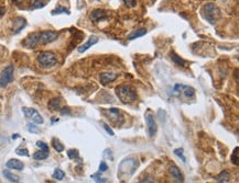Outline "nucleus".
I'll return each instance as SVG.
<instances>
[{"instance_id": "12", "label": "nucleus", "mask_w": 239, "mask_h": 183, "mask_svg": "<svg viewBox=\"0 0 239 183\" xmlns=\"http://www.w3.org/2000/svg\"><path fill=\"white\" fill-rule=\"evenodd\" d=\"M98 42V36H96V35H91V37L88 38V41L86 42L85 44H83L82 46H80L78 47V52L80 53H84V52H86L89 47H91L93 45H95V44Z\"/></svg>"}, {"instance_id": "16", "label": "nucleus", "mask_w": 239, "mask_h": 183, "mask_svg": "<svg viewBox=\"0 0 239 183\" xmlns=\"http://www.w3.org/2000/svg\"><path fill=\"white\" fill-rule=\"evenodd\" d=\"M146 34H147L146 29H138V30H133L130 34H128L127 40L132 41V40H136V38H138V37H141V36L146 35Z\"/></svg>"}, {"instance_id": "19", "label": "nucleus", "mask_w": 239, "mask_h": 183, "mask_svg": "<svg viewBox=\"0 0 239 183\" xmlns=\"http://www.w3.org/2000/svg\"><path fill=\"white\" fill-rule=\"evenodd\" d=\"M3 175L6 177V179H8L10 182H13V183H19L20 182V179L19 177H17L16 174L13 173H11L9 170H3Z\"/></svg>"}, {"instance_id": "1", "label": "nucleus", "mask_w": 239, "mask_h": 183, "mask_svg": "<svg viewBox=\"0 0 239 183\" xmlns=\"http://www.w3.org/2000/svg\"><path fill=\"white\" fill-rule=\"evenodd\" d=\"M116 94L125 104L131 103L137 100V92L129 86H118L116 88Z\"/></svg>"}, {"instance_id": "30", "label": "nucleus", "mask_w": 239, "mask_h": 183, "mask_svg": "<svg viewBox=\"0 0 239 183\" xmlns=\"http://www.w3.org/2000/svg\"><path fill=\"white\" fill-rule=\"evenodd\" d=\"M174 155H176L177 157H180L183 162L186 161V159H185L184 155H183V149H182V148H176V149H174Z\"/></svg>"}, {"instance_id": "6", "label": "nucleus", "mask_w": 239, "mask_h": 183, "mask_svg": "<svg viewBox=\"0 0 239 183\" xmlns=\"http://www.w3.org/2000/svg\"><path fill=\"white\" fill-rule=\"evenodd\" d=\"M104 113L106 114L108 120H109L111 123L116 124V125L119 126L121 123H122V121H124L120 111H119L118 109H116V107H110V109L104 111Z\"/></svg>"}, {"instance_id": "7", "label": "nucleus", "mask_w": 239, "mask_h": 183, "mask_svg": "<svg viewBox=\"0 0 239 183\" xmlns=\"http://www.w3.org/2000/svg\"><path fill=\"white\" fill-rule=\"evenodd\" d=\"M22 112L24 113V115L28 118H30V120L33 121L35 124H42L44 122L41 114H40L36 110L32 109V107H22Z\"/></svg>"}, {"instance_id": "11", "label": "nucleus", "mask_w": 239, "mask_h": 183, "mask_svg": "<svg viewBox=\"0 0 239 183\" xmlns=\"http://www.w3.org/2000/svg\"><path fill=\"white\" fill-rule=\"evenodd\" d=\"M108 18V12L102 9H96V10L91 11V19L95 22H99L102 20H105Z\"/></svg>"}, {"instance_id": "27", "label": "nucleus", "mask_w": 239, "mask_h": 183, "mask_svg": "<svg viewBox=\"0 0 239 183\" xmlns=\"http://www.w3.org/2000/svg\"><path fill=\"white\" fill-rule=\"evenodd\" d=\"M16 153L19 155V156H24V157H29V151H28L27 148H22V147H19L17 148Z\"/></svg>"}, {"instance_id": "18", "label": "nucleus", "mask_w": 239, "mask_h": 183, "mask_svg": "<svg viewBox=\"0 0 239 183\" xmlns=\"http://www.w3.org/2000/svg\"><path fill=\"white\" fill-rule=\"evenodd\" d=\"M61 107V100L58 98H55V99H52V100H50L49 102V109L51 111H58L60 110Z\"/></svg>"}, {"instance_id": "35", "label": "nucleus", "mask_w": 239, "mask_h": 183, "mask_svg": "<svg viewBox=\"0 0 239 183\" xmlns=\"http://www.w3.org/2000/svg\"><path fill=\"white\" fill-rule=\"evenodd\" d=\"M91 178L96 181L97 183H105V180H103L100 177H99V173H95V174L91 175Z\"/></svg>"}, {"instance_id": "3", "label": "nucleus", "mask_w": 239, "mask_h": 183, "mask_svg": "<svg viewBox=\"0 0 239 183\" xmlns=\"http://www.w3.org/2000/svg\"><path fill=\"white\" fill-rule=\"evenodd\" d=\"M38 63L42 68H52L58 64V58L52 52L45 51V52H42L39 54Z\"/></svg>"}, {"instance_id": "13", "label": "nucleus", "mask_w": 239, "mask_h": 183, "mask_svg": "<svg viewBox=\"0 0 239 183\" xmlns=\"http://www.w3.org/2000/svg\"><path fill=\"white\" fill-rule=\"evenodd\" d=\"M170 173L172 174V178L176 181V183H183V174H182L181 170L176 167L175 164L170 167Z\"/></svg>"}, {"instance_id": "20", "label": "nucleus", "mask_w": 239, "mask_h": 183, "mask_svg": "<svg viewBox=\"0 0 239 183\" xmlns=\"http://www.w3.org/2000/svg\"><path fill=\"white\" fill-rule=\"evenodd\" d=\"M52 145H53V148H54L55 150L58 151V153H62L64 150V145L58 138H53L52 139Z\"/></svg>"}, {"instance_id": "32", "label": "nucleus", "mask_w": 239, "mask_h": 183, "mask_svg": "<svg viewBox=\"0 0 239 183\" xmlns=\"http://www.w3.org/2000/svg\"><path fill=\"white\" fill-rule=\"evenodd\" d=\"M28 131L31 132V133H38L39 128H38V126H35L34 124L29 123V124H28Z\"/></svg>"}, {"instance_id": "24", "label": "nucleus", "mask_w": 239, "mask_h": 183, "mask_svg": "<svg viewBox=\"0 0 239 183\" xmlns=\"http://www.w3.org/2000/svg\"><path fill=\"white\" fill-rule=\"evenodd\" d=\"M171 58H172V60H173L174 63H176L179 66H184L185 65V62L183 59H182L180 56H177V55L175 54V53H172L171 54Z\"/></svg>"}, {"instance_id": "5", "label": "nucleus", "mask_w": 239, "mask_h": 183, "mask_svg": "<svg viewBox=\"0 0 239 183\" xmlns=\"http://www.w3.org/2000/svg\"><path fill=\"white\" fill-rule=\"evenodd\" d=\"M58 37V33L55 31H42L39 32V45H47L54 42Z\"/></svg>"}, {"instance_id": "36", "label": "nucleus", "mask_w": 239, "mask_h": 183, "mask_svg": "<svg viewBox=\"0 0 239 183\" xmlns=\"http://www.w3.org/2000/svg\"><path fill=\"white\" fill-rule=\"evenodd\" d=\"M124 3L127 5V7H136L137 5V1H132V0H129V1H127V0H125Z\"/></svg>"}, {"instance_id": "21", "label": "nucleus", "mask_w": 239, "mask_h": 183, "mask_svg": "<svg viewBox=\"0 0 239 183\" xmlns=\"http://www.w3.org/2000/svg\"><path fill=\"white\" fill-rule=\"evenodd\" d=\"M49 153L50 151H44V150H40L36 151L34 155H33V158L35 160H43V159H47L49 157Z\"/></svg>"}, {"instance_id": "38", "label": "nucleus", "mask_w": 239, "mask_h": 183, "mask_svg": "<svg viewBox=\"0 0 239 183\" xmlns=\"http://www.w3.org/2000/svg\"><path fill=\"white\" fill-rule=\"evenodd\" d=\"M5 12H6L5 7H0V16H3V14H5Z\"/></svg>"}, {"instance_id": "10", "label": "nucleus", "mask_w": 239, "mask_h": 183, "mask_svg": "<svg viewBox=\"0 0 239 183\" xmlns=\"http://www.w3.org/2000/svg\"><path fill=\"white\" fill-rule=\"evenodd\" d=\"M25 25H27V21H25L24 18H21V16L14 18V19L12 20V30H13L12 32H13V34L19 33Z\"/></svg>"}, {"instance_id": "25", "label": "nucleus", "mask_w": 239, "mask_h": 183, "mask_svg": "<svg viewBox=\"0 0 239 183\" xmlns=\"http://www.w3.org/2000/svg\"><path fill=\"white\" fill-rule=\"evenodd\" d=\"M61 13L69 14V11L67 10L66 8H64V7H61V5H58V8L54 9V10L52 11V14H53V16H55V14H61Z\"/></svg>"}, {"instance_id": "14", "label": "nucleus", "mask_w": 239, "mask_h": 183, "mask_svg": "<svg viewBox=\"0 0 239 183\" xmlns=\"http://www.w3.org/2000/svg\"><path fill=\"white\" fill-rule=\"evenodd\" d=\"M117 77L118 75L115 74V72H104V74L100 75V82H102L103 85H107L109 82H113L117 79Z\"/></svg>"}, {"instance_id": "17", "label": "nucleus", "mask_w": 239, "mask_h": 183, "mask_svg": "<svg viewBox=\"0 0 239 183\" xmlns=\"http://www.w3.org/2000/svg\"><path fill=\"white\" fill-rule=\"evenodd\" d=\"M181 89L183 91V94L186 99H190L194 96V93H195V90H194V88L190 87V86H181Z\"/></svg>"}, {"instance_id": "2", "label": "nucleus", "mask_w": 239, "mask_h": 183, "mask_svg": "<svg viewBox=\"0 0 239 183\" xmlns=\"http://www.w3.org/2000/svg\"><path fill=\"white\" fill-rule=\"evenodd\" d=\"M201 13L204 19L207 20L211 24H215L220 18V10L213 2H209L204 5Z\"/></svg>"}, {"instance_id": "33", "label": "nucleus", "mask_w": 239, "mask_h": 183, "mask_svg": "<svg viewBox=\"0 0 239 183\" xmlns=\"http://www.w3.org/2000/svg\"><path fill=\"white\" fill-rule=\"evenodd\" d=\"M102 125H103V127H104V128H105V131L107 132V133L110 135V136H115V133H114V131H113V129H111V128H110V127L107 125V124L104 123V122H103Z\"/></svg>"}, {"instance_id": "34", "label": "nucleus", "mask_w": 239, "mask_h": 183, "mask_svg": "<svg viewBox=\"0 0 239 183\" xmlns=\"http://www.w3.org/2000/svg\"><path fill=\"white\" fill-rule=\"evenodd\" d=\"M108 170V166L105 161H102L100 164H99V172H105Z\"/></svg>"}, {"instance_id": "4", "label": "nucleus", "mask_w": 239, "mask_h": 183, "mask_svg": "<svg viewBox=\"0 0 239 183\" xmlns=\"http://www.w3.org/2000/svg\"><path fill=\"white\" fill-rule=\"evenodd\" d=\"M13 66L9 65L0 72V88H6L13 80Z\"/></svg>"}, {"instance_id": "31", "label": "nucleus", "mask_w": 239, "mask_h": 183, "mask_svg": "<svg viewBox=\"0 0 239 183\" xmlns=\"http://www.w3.org/2000/svg\"><path fill=\"white\" fill-rule=\"evenodd\" d=\"M36 146H38V147H40V149H41V150L50 151V150H49V146H47L44 142H41V140H39V142H36Z\"/></svg>"}, {"instance_id": "26", "label": "nucleus", "mask_w": 239, "mask_h": 183, "mask_svg": "<svg viewBox=\"0 0 239 183\" xmlns=\"http://www.w3.org/2000/svg\"><path fill=\"white\" fill-rule=\"evenodd\" d=\"M47 1H32L31 2V9H40L47 5Z\"/></svg>"}, {"instance_id": "15", "label": "nucleus", "mask_w": 239, "mask_h": 183, "mask_svg": "<svg viewBox=\"0 0 239 183\" xmlns=\"http://www.w3.org/2000/svg\"><path fill=\"white\" fill-rule=\"evenodd\" d=\"M6 166H7V168H10V169H13V170H19V171H21L23 169V167H24L23 164L20 160H18V159H10L6 164Z\"/></svg>"}, {"instance_id": "28", "label": "nucleus", "mask_w": 239, "mask_h": 183, "mask_svg": "<svg viewBox=\"0 0 239 183\" xmlns=\"http://www.w3.org/2000/svg\"><path fill=\"white\" fill-rule=\"evenodd\" d=\"M67 156H69V159L78 158V150H76V149H69V150H67Z\"/></svg>"}, {"instance_id": "9", "label": "nucleus", "mask_w": 239, "mask_h": 183, "mask_svg": "<svg viewBox=\"0 0 239 183\" xmlns=\"http://www.w3.org/2000/svg\"><path fill=\"white\" fill-rule=\"evenodd\" d=\"M27 48H35L39 45V32L31 33L30 35H28L24 38V41L22 42Z\"/></svg>"}, {"instance_id": "29", "label": "nucleus", "mask_w": 239, "mask_h": 183, "mask_svg": "<svg viewBox=\"0 0 239 183\" xmlns=\"http://www.w3.org/2000/svg\"><path fill=\"white\" fill-rule=\"evenodd\" d=\"M231 162L236 166H238V147H236L234 149V153H233V156H231Z\"/></svg>"}, {"instance_id": "37", "label": "nucleus", "mask_w": 239, "mask_h": 183, "mask_svg": "<svg viewBox=\"0 0 239 183\" xmlns=\"http://www.w3.org/2000/svg\"><path fill=\"white\" fill-rule=\"evenodd\" d=\"M61 113H62V114H69V107H64V110H62V111H61Z\"/></svg>"}, {"instance_id": "39", "label": "nucleus", "mask_w": 239, "mask_h": 183, "mask_svg": "<svg viewBox=\"0 0 239 183\" xmlns=\"http://www.w3.org/2000/svg\"><path fill=\"white\" fill-rule=\"evenodd\" d=\"M105 151H106V153H111V150H109V149H106V150H105ZM105 153L104 155H107V153ZM108 157H109V158L111 159V160H113V156H111V155H108Z\"/></svg>"}, {"instance_id": "8", "label": "nucleus", "mask_w": 239, "mask_h": 183, "mask_svg": "<svg viewBox=\"0 0 239 183\" xmlns=\"http://www.w3.org/2000/svg\"><path fill=\"white\" fill-rule=\"evenodd\" d=\"M146 122L147 126H148V133L149 136L153 137L157 134V122H155V118L151 112H148L146 114Z\"/></svg>"}, {"instance_id": "23", "label": "nucleus", "mask_w": 239, "mask_h": 183, "mask_svg": "<svg viewBox=\"0 0 239 183\" xmlns=\"http://www.w3.org/2000/svg\"><path fill=\"white\" fill-rule=\"evenodd\" d=\"M229 180V172L227 170H224L220 172V174L218 175V181L219 182H227Z\"/></svg>"}, {"instance_id": "22", "label": "nucleus", "mask_w": 239, "mask_h": 183, "mask_svg": "<svg viewBox=\"0 0 239 183\" xmlns=\"http://www.w3.org/2000/svg\"><path fill=\"white\" fill-rule=\"evenodd\" d=\"M64 177H65V173H64V171H62V170L58 169V168L54 170V172H53V178H54L55 180H58V181L63 180Z\"/></svg>"}]
</instances>
